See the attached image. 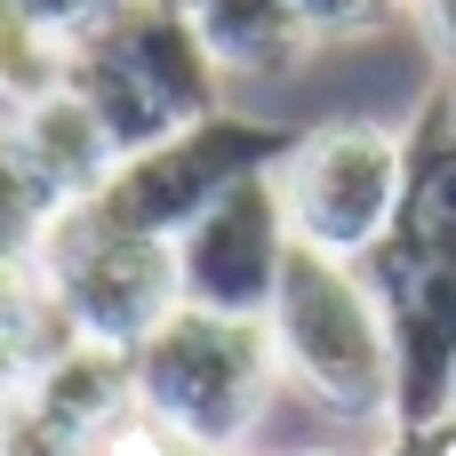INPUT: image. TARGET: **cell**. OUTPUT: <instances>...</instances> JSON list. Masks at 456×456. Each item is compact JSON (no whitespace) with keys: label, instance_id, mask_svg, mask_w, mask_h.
<instances>
[{"label":"cell","instance_id":"10","mask_svg":"<svg viewBox=\"0 0 456 456\" xmlns=\"http://www.w3.org/2000/svg\"><path fill=\"white\" fill-rule=\"evenodd\" d=\"M8 128H16V144H24V160H32V176L72 208V200H96L104 184H112V168H120V144L104 136V120L72 96V88H56V96H40V104H24V112H8Z\"/></svg>","mask_w":456,"mask_h":456},{"label":"cell","instance_id":"2","mask_svg":"<svg viewBox=\"0 0 456 456\" xmlns=\"http://www.w3.org/2000/svg\"><path fill=\"white\" fill-rule=\"evenodd\" d=\"M273 361L281 385H297L337 433H353L361 456L401 441V369H393V321L377 305V281L345 256L289 248L273 289Z\"/></svg>","mask_w":456,"mask_h":456},{"label":"cell","instance_id":"18","mask_svg":"<svg viewBox=\"0 0 456 456\" xmlns=\"http://www.w3.org/2000/svg\"><path fill=\"white\" fill-rule=\"evenodd\" d=\"M104 456H176V441H168V433H152L144 417H128V425H120V441H112Z\"/></svg>","mask_w":456,"mask_h":456},{"label":"cell","instance_id":"15","mask_svg":"<svg viewBox=\"0 0 456 456\" xmlns=\"http://www.w3.org/2000/svg\"><path fill=\"white\" fill-rule=\"evenodd\" d=\"M289 8L305 16L313 40H361V32H377V24L401 16V0H289Z\"/></svg>","mask_w":456,"mask_h":456},{"label":"cell","instance_id":"4","mask_svg":"<svg viewBox=\"0 0 456 456\" xmlns=\"http://www.w3.org/2000/svg\"><path fill=\"white\" fill-rule=\"evenodd\" d=\"M64 88L104 120V136L128 152L224 112V72L200 40V24L168 0H128L120 16H104L88 40H72V72Z\"/></svg>","mask_w":456,"mask_h":456},{"label":"cell","instance_id":"20","mask_svg":"<svg viewBox=\"0 0 456 456\" xmlns=\"http://www.w3.org/2000/svg\"><path fill=\"white\" fill-rule=\"evenodd\" d=\"M441 104H449V120H456V80H441Z\"/></svg>","mask_w":456,"mask_h":456},{"label":"cell","instance_id":"6","mask_svg":"<svg viewBox=\"0 0 456 456\" xmlns=\"http://www.w3.org/2000/svg\"><path fill=\"white\" fill-rule=\"evenodd\" d=\"M32 265L48 273L72 337L88 345H112V353H136L184 297H176V248L168 240H144L128 224H112L96 200H72L48 216Z\"/></svg>","mask_w":456,"mask_h":456},{"label":"cell","instance_id":"17","mask_svg":"<svg viewBox=\"0 0 456 456\" xmlns=\"http://www.w3.org/2000/svg\"><path fill=\"white\" fill-rule=\"evenodd\" d=\"M401 16H417V32L433 40L441 72L456 80V0H401Z\"/></svg>","mask_w":456,"mask_h":456},{"label":"cell","instance_id":"13","mask_svg":"<svg viewBox=\"0 0 456 456\" xmlns=\"http://www.w3.org/2000/svg\"><path fill=\"white\" fill-rule=\"evenodd\" d=\"M0 337H8L32 369L56 361L64 345H80L72 321H64V305H56V289H48V273H40L32 256H8V265H0Z\"/></svg>","mask_w":456,"mask_h":456},{"label":"cell","instance_id":"12","mask_svg":"<svg viewBox=\"0 0 456 456\" xmlns=\"http://www.w3.org/2000/svg\"><path fill=\"white\" fill-rule=\"evenodd\" d=\"M64 72H72V40H64V32H48L32 8L0 0V104H8V112H24V104L56 96V88H64Z\"/></svg>","mask_w":456,"mask_h":456},{"label":"cell","instance_id":"11","mask_svg":"<svg viewBox=\"0 0 456 456\" xmlns=\"http://www.w3.org/2000/svg\"><path fill=\"white\" fill-rule=\"evenodd\" d=\"M192 24H200V40H208L224 80H281V72H297L321 48L289 0H200Z\"/></svg>","mask_w":456,"mask_h":456},{"label":"cell","instance_id":"5","mask_svg":"<svg viewBox=\"0 0 456 456\" xmlns=\"http://www.w3.org/2000/svg\"><path fill=\"white\" fill-rule=\"evenodd\" d=\"M273 184H281L289 232L305 248L369 265L377 240L393 232V216H401V192H409V136L385 128V120L297 128V144L281 152Z\"/></svg>","mask_w":456,"mask_h":456},{"label":"cell","instance_id":"8","mask_svg":"<svg viewBox=\"0 0 456 456\" xmlns=\"http://www.w3.org/2000/svg\"><path fill=\"white\" fill-rule=\"evenodd\" d=\"M168 248H176V297L184 305L232 313V321H265L273 313V289H281V265L297 248L273 168L265 176H240L224 200H208Z\"/></svg>","mask_w":456,"mask_h":456},{"label":"cell","instance_id":"19","mask_svg":"<svg viewBox=\"0 0 456 456\" xmlns=\"http://www.w3.org/2000/svg\"><path fill=\"white\" fill-rule=\"evenodd\" d=\"M24 385H32V361H24V353H16V345L0 337V401H16Z\"/></svg>","mask_w":456,"mask_h":456},{"label":"cell","instance_id":"9","mask_svg":"<svg viewBox=\"0 0 456 456\" xmlns=\"http://www.w3.org/2000/svg\"><path fill=\"white\" fill-rule=\"evenodd\" d=\"M128 417H136L128 353L80 337L56 361H40L16 401H0V456H104Z\"/></svg>","mask_w":456,"mask_h":456},{"label":"cell","instance_id":"22","mask_svg":"<svg viewBox=\"0 0 456 456\" xmlns=\"http://www.w3.org/2000/svg\"><path fill=\"white\" fill-rule=\"evenodd\" d=\"M176 456H192V449H176ZM337 456H361V449H337Z\"/></svg>","mask_w":456,"mask_h":456},{"label":"cell","instance_id":"1","mask_svg":"<svg viewBox=\"0 0 456 456\" xmlns=\"http://www.w3.org/2000/svg\"><path fill=\"white\" fill-rule=\"evenodd\" d=\"M393 321L401 441L441 433L456 409V120L433 96L409 128V192L377 256L361 265Z\"/></svg>","mask_w":456,"mask_h":456},{"label":"cell","instance_id":"21","mask_svg":"<svg viewBox=\"0 0 456 456\" xmlns=\"http://www.w3.org/2000/svg\"><path fill=\"white\" fill-rule=\"evenodd\" d=\"M168 8H184V16H192V8H200V0H168Z\"/></svg>","mask_w":456,"mask_h":456},{"label":"cell","instance_id":"7","mask_svg":"<svg viewBox=\"0 0 456 456\" xmlns=\"http://www.w3.org/2000/svg\"><path fill=\"white\" fill-rule=\"evenodd\" d=\"M289 144H297V128L224 104V112H208V120H192V128H176V136L128 152V160L112 168V184L96 192V208H104L112 224L144 232V240H176V232H184L208 200H224L240 176L281 168Z\"/></svg>","mask_w":456,"mask_h":456},{"label":"cell","instance_id":"3","mask_svg":"<svg viewBox=\"0 0 456 456\" xmlns=\"http://www.w3.org/2000/svg\"><path fill=\"white\" fill-rule=\"evenodd\" d=\"M136 417L152 433H168L192 456H248V433L273 409L281 361H273V329L265 321H232V313H200L176 305L136 353Z\"/></svg>","mask_w":456,"mask_h":456},{"label":"cell","instance_id":"16","mask_svg":"<svg viewBox=\"0 0 456 456\" xmlns=\"http://www.w3.org/2000/svg\"><path fill=\"white\" fill-rule=\"evenodd\" d=\"M16 8H32V16H40L48 32H64V40H88V32H96L104 16H120L128 0H16Z\"/></svg>","mask_w":456,"mask_h":456},{"label":"cell","instance_id":"14","mask_svg":"<svg viewBox=\"0 0 456 456\" xmlns=\"http://www.w3.org/2000/svg\"><path fill=\"white\" fill-rule=\"evenodd\" d=\"M56 208H64V200H56V192L32 176V160H24L16 128L0 120V265H8V256H32Z\"/></svg>","mask_w":456,"mask_h":456}]
</instances>
